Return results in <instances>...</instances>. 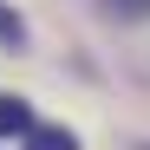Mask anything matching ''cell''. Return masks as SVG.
<instances>
[{"label":"cell","instance_id":"obj_2","mask_svg":"<svg viewBox=\"0 0 150 150\" xmlns=\"http://www.w3.org/2000/svg\"><path fill=\"white\" fill-rule=\"evenodd\" d=\"M26 150H79V137H72L65 124H33V137H26Z\"/></svg>","mask_w":150,"mask_h":150},{"label":"cell","instance_id":"obj_4","mask_svg":"<svg viewBox=\"0 0 150 150\" xmlns=\"http://www.w3.org/2000/svg\"><path fill=\"white\" fill-rule=\"evenodd\" d=\"M0 39H26V26H20V13H7V7H0Z\"/></svg>","mask_w":150,"mask_h":150},{"label":"cell","instance_id":"obj_3","mask_svg":"<svg viewBox=\"0 0 150 150\" xmlns=\"http://www.w3.org/2000/svg\"><path fill=\"white\" fill-rule=\"evenodd\" d=\"M105 7L124 13V20H144V13H150V0H105Z\"/></svg>","mask_w":150,"mask_h":150},{"label":"cell","instance_id":"obj_1","mask_svg":"<svg viewBox=\"0 0 150 150\" xmlns=\"http://www.w3.org/2000/svg\"><path fill=\"white\" fill-rule=\"evenodd\" d=\"M0 137H33V105L0 91Z\"/></svg>","mask_w":150,"mask_h":150}]
</instances>
